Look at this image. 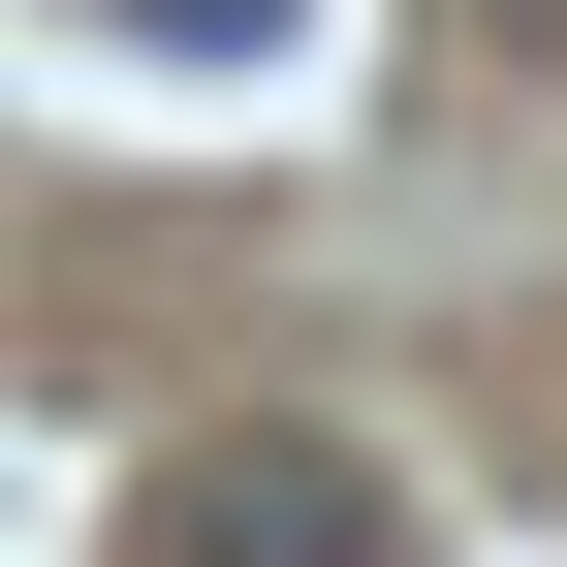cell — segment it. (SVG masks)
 <instances>
[{
    "label": "cell",
    "mask_w": 567,
    "mask_h": 567,
    "mask_svg": "<svg viewBox=\"0 0 567 567\" xmlns=\"http://www.w3.org/2000/svg\"><path fill=\"white\" fill-rule=\"evenodd\" d=\"M158 567H410V473L379 442H189L158 473Z\"/></svg>",
    "instance_id": "6da1fadb"
}]
</instances>
